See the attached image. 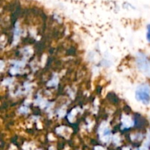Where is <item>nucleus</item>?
I'll return each instance as SVG.
<instances>
[{
	"label": "nucleus",
	"instance_id": "nucleus-1",
	"mask_svg": "<svg viewBox=\"0 0 150 150\" xmlns=\"http://www.w3.org/2000/svg\"><path fill=\"white\" fill-rule=\"evenodd\" d=\"M136 98L144 105L150 103V86L148 83H142L136 90Z\"/></svg>",
	"mask_w": 150,
	"mask_h": 150
},
{
	"label": "nucleus",
	"instance_id": "nucleus-2",
	"mask_svg": "<svg viewBox=\"0 0 150 150\" xmlns=\"http://www.w3.org/2000/svg\"><path fill=\"white\" fill-rule=\"evenodd\" d=\"M136 65L141 73L145 76H150V61L143 53H139L136 57Z\"/></svg>",
	"mask_w": 150,
	"mask_h": 150
},
{
	"label": "nucleus",
	"instance_id": "nucleus-3",
	"mask_svg": "<svg viewBox=\"0 0 150 150\" xmlns=\"http://www.w3.org/2000/svg\"><path fill=\"white\" fill-rule=\"evenodd\" d=\"M146 29H147V32H146V39H147L149 42H150V24L147 25Z\"/></svg>",
	"mask_w": 150,
	"mask_h": 150
}]
</instances>
